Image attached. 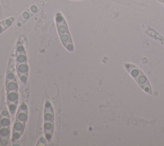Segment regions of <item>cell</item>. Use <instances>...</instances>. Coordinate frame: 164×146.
<instances>
[{"label": "cell", "mask_w": 164, "mask_h": 146, "mask_svg": "<svg viewBox=\"0 0 164 146\" xmlns=\"http://www.w3.org/2000/svg\"><path fill=\"white\" fill-rule=\"evenodd\" d=\"M14 62L10 61L9 69L7 73L5 89L6 99L9 112L14 115L16 111L19 101L18 84L14 72Z\"/></svg>", "instance_id": "1"}, {"label": "cell", "mask_w": 164, "mask_h": 146, "mask_svg": "<svg viewBox=\"0 0 164 146\" xmlns=\"http://www.w3.org/2000/svg\"><path fill=\"white\" fill-rule=\"evenodd\" d=\"M26 40L24 36H21L17 41L15 51V61L17 75L22 84H25L28 80V58L26 53Z\"/></svg>", "instance_id": "2"}, {"label": "cell", "mask_w": 164, "mask_h": 146, "mask_svg": "<svg viewBox=\"0 0 164 146\" xmlns=\"http://www.w3.org/2000/svg\"><path fill=\"white\" fill-rule=\"evenodd\" d=\"M55 23L57 32L62 45L68 52H74L75 46L71 34L69 32L67 24L63 15L59 12H57L55 14Z\"/></svg>", "instance_id": "3"}, {"label": "cell", "mask_w": 164, "mask_h": 146, "mask_svg": "<svg viewBox=\"0 0 164 146\" xmlns=\"http://www.w3.org/2000/svg\"><path fill=\"white\" fill-rule=\"evenodd\" d=\"M28 120V107L25 103H22L19 107L12 130V143H17L22 135Z\"/></svg>", "instance_id": "4"}, {"label": "cell", "mask_w": 164, "mask_h": 146, "mask_svg": "<svg viewBox=\"0 0 164 146\" xmlns=\"http://www.w3.org/2000/svg\"><path fill=\"white\" fill-rule=\"evenodd\" d=\"M54 113L53 106L51 102L46 100L44 110V131L45 137L48 142L52 141L54 132Z\"/></svg>", "instance_id": "5"}, {"label": "cell", "mask_w": 164, "mask_h": 146, "mask_svg": "<svg viewBox=\"0 0 164 146\" xmlns=\"http://www.w3.org/2000/svg\"><path fill=\"white\" fill-rule=\"evenodd\" d=\"M9 111L4 109L0 115V145H7L10 135V118Z\"/></svg>", "instance_id": "6"}, {"label": "cell", "mask_w": 164, "mask_h": 146, "mask_svg": "<svg viewBox=\"0 0 164 146\" xmlns=\"http://www.w3.org/2000/svg\"><path fill=\"white\" fill-rule=\"evenodd\" d=\"M125 67L130 72L142 89L149 93H151V88L147 78L139 68L130 64H125Z\"/></svg>", "instance_id": "7"}, {"label": "cell", "mask_w": 164, "mask_h": 146, "mask_svg": "<svg viewBox=\"0 0 164 146\" xmlns=\"http://www.w3.org/2000/svg\"><path fill=\"white\" fill-rule=\"evenodd\" d=\"M15 21L14 17H10L0 21V34L5 31L7 29L10 28Z\"/></svg>", "instance_id": "8"}, {"label": "cell", "mask_w": 164, "mask_h": 146, "mask_svg": "<svg viewBox=\"0 0 164 146\" xmlns=\"http://www.w3.org/2000/svg\"><path fill=\"white\" fill-rule=\"evenodd\" d=\"M73 1H80V0H73Z\"/></svg>", "instance_id": "9"}]
</instances>
